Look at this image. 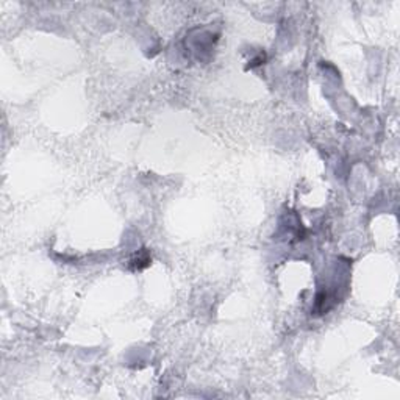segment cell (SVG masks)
<instances>
[{
	"label": "cell",
	"instance_id": "cell-1",
	"mask_svg": "<svg viewBox=\"0 0 400 400\" xmlns=\"http://www.w3.org/2000/svg\"><path fill=\"white\" fill-rule=\"evenodd\" d=\"M149 265H150V255L144 249L139 253H136V255L130 260V267L133 270H141L144 267H147Z\"/></svg>",
	"mask_w": 400,
	"mask_h": 400
}]
</instances>
